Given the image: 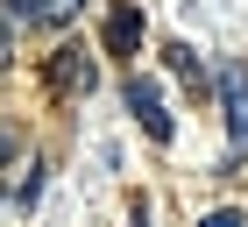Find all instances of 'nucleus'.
<instances>
[{
	"instance_id": "obj_1",
	"label": "nucleus",
	"mask_w": 248,
	"mask_h": 227,
	"mask_svg": "<svg viewBox=\"0 0 248 227\" xmlns=\"http://www.w3.org/2000/svg\"><path fill=\"white\" fill-rule=\"evenodd\" d=\"M220 99H227V135H234V170L248 163V71L227 64L220 71Z\"/></svg>"
},
{
	"instance_id": "obj_2",
	"label": "nucleus",
	"mask_w": 248,
	"mask_h": 227,
	"mask_svg": "<svg viewBox=\"0 0 248 227\" xmlns=\"http://www.w3.org/2000/svg\"><path fill=\"white\" fill-rule=\"evenodd\" d=\"M128 107L142 121L149 142H170V114H163V93H156V78H128Z\"/></svg>"
},
{
	"instance_id": "obj_3",
	"label": "nucleus",
	"mask_w": 248,
	"mask_h": 227,
	"mask_svg": "<svg viewBox=\"0 0 248 227\" xmlns=\"http://www.w3.org/2000/svg\"><path fill=\"white\" fill-rule=\"evenodd\" d=\"M135 43H142V15L121 0L114 15H107V50H114V57H135Z\"/></svg>"
},
{
	"instance_id": "obj_4",
	"label": "nucleus",
	"mask_w": 248,
	"mask_h": 227,
	"mask_svg": "<svg viewBox=\"0 0 248 227\" xmlns=\"http://www.w3.org/2000/svg\"><path fill=\"white\" fill-rule=\"evenodd\" d=\"M50 78H57L64 93H85V85H93V64H85V50H64L57 64H50Z\"/></svg>"
},
{
	"instance_id": "obj_5",
	"label": "nucleus",
	"mask_w": 248,
	"mask_h": 227,
	"mask_svg": "<svg viewBox=\"0 0 248 227\" xmlns=\"http://www.w3.org/2000/svg\"><path fill=\"white\" fill-rule=\"evenodd\" d=\"M163 57H170V71L185 78V85H206V71H199V50H185V43H170Z\"/></svg>"
},
{
	"instance_id": "obj_6",
	"label": "nucleus",
	"mask_w": 248,
	"mask_h": 227,
	"mask_svg": "<svg viewBox=\"0 0 248 227\" xmlns=\"http://www.w3.org/2000/svg\"><path fill=\"white\" fill-rule=\"evenodd\" d=\"M85 0H29V21H71Z\"/></svg>"
},
{
	"instance_id": "obj_7",
	"label": "nucleus",
	"mask_w": 248,
	"mask_h": 227,
	"mask_svg": "<svg viewBox=\"0 0 248 227\" xmlns=\"http://www.w3.org/2000/svg\"><path fill=\"white\" fill-rule=\"evenodd\" d=\"M199 227H248V220H241V213H234V206H220V213H206V220H199Z\"/></svg>"
},
{
	"instance_id": "obj_8",
	"label": "nucleus",
	"mask_w": 248,
	"mask_h": 227,
	"mask_svg": "<svg viewBox=\"0 0 248 227\" xmlns=\"http://www.w3.org/2000/svg\"><path fill=\"white\" fill-rule=\"evenodd\" d=\"M7 50H15V36H7V21H0V64H7Z\"/></svg>"
},
{
	"instance_id": "obj_9",
	"label": "nucleus",
	"mask_w": 248,
	"mask_h": 227,
	"mask_svg": "<svg viewBox=\"0 0 248 227\" xmlns=\"http://www.w3.org/2000/svg\"><path fill=\"white\" fill-rule=\"evenodd\" d=\"M7 149H15V135H7V128H0V163H7Z\"/></svg>"
}]
</instances>
